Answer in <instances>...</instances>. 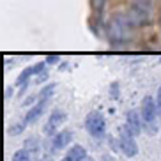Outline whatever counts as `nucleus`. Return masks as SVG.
<instances>
[{
  "label": "nucleus",
  "mask_w": 161,
  "mask_h": 161,
  "mask_svg": "<svg viewBox=\"0 0 161 161\" xmlns=\"http://www.w3.org/2000/svg\"><path fill=\"white\" fill-rule=\"evenodd\" d=\"M133 23L128 14H114L108 21V39L114 46H122L131 39Z\"/></svg>",
  "instance_id": "nucleus-1"
},
{
  "label": "nucleus",
  "mask_w": 161,
  "mask_h": 161,
  "mask_svg": "<svg viewBox=\"0 0 161 161\" xmlns=\"http://www.w3.org/2000/svg\"><path fill=\"white\" fill-rule=\"evenodd\" d=\"M159 108H158L156 99H152V96H145L140 106V117H142L143 128L147 129L149 135H154L159 126Z\"/></svg>",
  "instance_id": "nucleus-2"
},
{
  "label": "nucleus",
  "mask_w": 161,
  "mask_h": 161,
  "mask_svg": "<svg viewBox=\"0 0 161 161\" xmlns=\"http://www.w3.org/2000/svg\"><path fill=\"white\" fill-rule=\"evenodd\" d=\"M128 18L133 27H145L152 18V0H131Z\"/></svg>",
  "instance_id": "nucleus-3"
},
{
  "label": "nucleus",
  "mask_w": 161,
  "mask_h": 161,
  "mask_svg": "<svg viewBox=\"0 0 161 161\" xmlns=\"http://www.w3.org/2000/svg\"><path fill=\"white\" fill-rule=\"evenodd\" d=\"M85 128L92 138H103L106 133V120H104L103 114L99 110L90 112L85 119Z\"/></svg>",
  "instance_id": "nucleus-4"
},
{
  "label": "nucleus",
  "mask_w": 161,
  "mask_h": 161,
  "mask_svg": "<svg viewBox=\"0 0 161 161\" xmlns=\"http://www.w3.org/2000/svg\"><path fill=\"white\" fill-rule=\"evenodd\" d=\"M119 143H120V151L124 152V156L128 158H135L138 154V143L135 140V135L129 131L126 126L120 129V138H119Z\"/></svg>",
  "instance_id": "nucleus-5"
},
{
  "label": "nucleus",
  "mask_w": 161,
  "mask_h": 161,
  "mask_svg": "<svg viewBox=\"0 0 161 161\" xmlns=\"http://www.w3.org/2000/svg\"><path fill=\"white\" fill-rule=\"evenodd\" d=\"M67 120V114L64 112L62 108H55L52 112V115H50V119H48L46 126H44V133L46 135H53V131L60 126V124H64Z\"/></svg>",
  "instance_id": "nucleus-6"
},
{
  "label": "nucleus",
  "mask_w": 161,
  "mask_h": 161,
  "mask_svg": "<svg viewBox=\"0 0 161 161\" xmlns=\"http://www.w3.org/2000/svg\"><path fill=\"white\" fill-rule=\"evenodd\" d=\"M126 128L136 136L142 133L143 128V122H142V117H138V110H129L128 115H126Z\"/></svg>",
  "instance_id": "nucleus-7"
},
{
  "label": "nucleus",
  "mask_w": 161,
  "mask_h": 161,
  "mask_svg": "<svg viewBox=\"0 0 161 161\" xmlns=\"http://www.w3.org/2000/svg\"><path fill=\"white\" fill-rule=\"evenodd\" d=\"M71 140H73V133L69 129H62V131H58L57 135L52 136V149L53 151H60V149L67 147V143Z\"/></svg>",
  "instance_id": "nucleus-8"
},
{
  "label": "nucleus",
  "mask_w": 161,
  "mask_h": 161,
  "mask_svg": "<svg viewBox=\"0 0 161 161\" xmlns=\"http://www.w3.org/2000/svg\"><path fill=\"white\" fill-rule=\"evenodd\" d=\"M48 101L50 99H37V104H34L32 108L27 112V115H25V124H32L34 120H37L43 115L44 108L48 106Z\"/></svg>",
  "instance_id": "nucleus-9"
},
{
  "label": "nucleus",
  "mask_w": 161,
  "mask_h": 161,
  "mask_svg": "<svg viewBox=\"0 0 161 161\" xmlns=\"http://www.w3.org/2000/svg\"><path fill=\"white\" fill-rule=\"evenodd\" d=\"M87 158V151L81 145H73L67 154L62 158V161H83Z\"/></svg>",
  "instance_id": "nucleus-10"
},
{
  "label": "nucleus",
  "mask_w": 161,
  "mask_h": 161,
  "mask_svg": "<svg viewBox=\"0 0 161 161\" xmlns=\"http://www.w3.org/2000/svg\"><path fill=\"white\" fill-rule=\"evenodd\" d=\"M25 149L29 152H39V149H41V143H39V138H36V136H30L29 140H25Z\"/></svg>",
  "instance_id": "nucleus-11"
},
{
  "label": "nucleus",
  "mask_w": 161,
  "mask_h": 161,
  "mask_svg": "<svg viewBox=\"0 0 161 161\" xmlns=\"http://www.w3.org/2000/svg\"><path fill=\"white\" fill-rule=\"evenodd\" d=\"M13 161H34V159H32V152H29V151L23 147L21 151H16V152H14Z\"/></svg>",
  "instance_id": "nucleus-12"
},
{
  "label": "nucleus",
  "mask_w": 161,
  "mask_h": 161,
  "mask_svg": "<svg viewBox=\"0 0 161 161\" xmlns=\"http://www.w3.org/2000/svg\"><path fill=\"white\" fill-rule=\"evenodd\" d=\"M32 75H36V69H34V66L32 67H27L25 71H21V75L18 76V80H16V85H25V81L29 80V76H32Z\"/></svg>",
  "instance_id": "nucleus-13"
},
{
  "label": "nucleus",
  "mask_w": 161,
  "mask_h": 161,
  "mask_svg": "<svg viewBox=\"0 0 161 161\" xmlns=\"http://www.w3.org/2000/svg\"><path fill=\"white\" fill-rule=\"evenodd\" d=\"M104 4H106V0H90V5H92V11H94V14H97V16L103 14Z\"/></svg>",
  "instance_id": "nucleus-14"
},
{
  "label": "nucleus",
  "mask_w": 161,
  "mask_h": 161,
  "mask_svg": "<svg viewBox=\"0 0 161 161\" xmlns=\"http://www.w3.org/2000/svg\"><path fill=\"white\" fill-rule=\"evenodd\" d=\"M53 90H55V85H53V83L43 87V89H41V92L37 94L39 99H50V97H52V94H53Z\"/></svg>",
  "instance_id": "nucleus-15"
},
{
  "label": "nucleus",
  "mask_w": 161,
  "mask_h": 161,
  "mask_svg": "<svg viewBox=\"0 0 161 161\" xmlns=\"http://www.w3.org/2000/svg\"><path fill=\"white\" fill-rule=\"evenodd\" d=\"M58 62V55H50L46 57V64H57Z\"/></svg>",
  "instance_id": "nucleus-16"
},
{
  "label": "nucleus",
  "mask_w": 161,
  "mask_h": 161,
  "mask_svg": "<svg viewBox=\"0 0 161 161\" xmlns=\"http://www.w3.org/2000/svg\"><path fill=\"white\" fill-rule=\"evenodd\" d=\"M156 103H158V108H159V114H161V87L158 89V94H156Z\"/></svg>",
  "instance_id": "nucleus-17"
},
{
  "label": "nucleus",
  "mask_w": 161,
  "mask_h": 161,
  "mask_svg": "<svg viewBox=\"0 0 161 161\" xmlns=\"http://www.w3.org/2000/svg\"><path fill=\"white\" fill-rule=\"evenodd\" d=\"M5 94H7V96H5V97H9V96L13 94V89H7V90H5Z\"/></svg>",
  "instance_id": "nucleus-18"
},
{
  "label": "nucleus",
  "mask_w": 161,
  "mask_h": 161,
  "mask_svg": "<svg viewBox=\"0 0 161 161\" xmlns=\"http://www.w3.org/2000/svg\"><path fill=\"white\" fill-rule=\"evenodd\" d=\"M83 161H94V159H92V158H85Z\"/></svg>",
  "instance_id": "nucleus-19"
}]
</instances>
